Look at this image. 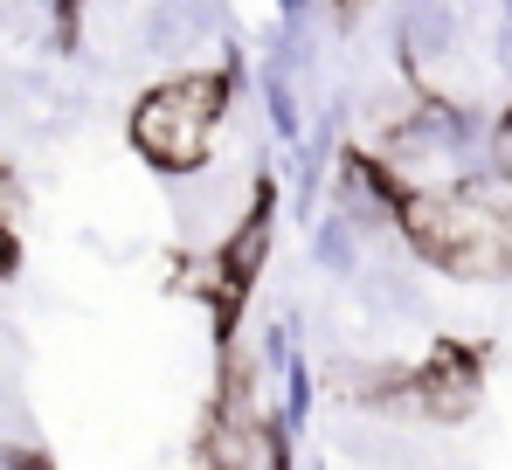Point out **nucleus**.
I'll list each match as a JSON object with an SVG mask.
<instances>
[{
  "mask_svg": "<svg viewBox=\"0 0 512 470\" xmlns=\"http://www.w3.org/2000/svg\"><path fill=\"white\" fill-rule=\"evenodd\" d=\"M388 42L402 49V70L416 90H443V70L464 56V7L457 0H395Z\"/></svg>",
  "mask_w": 512,
  "mask_h": 470,
  "instance_id": "obj_4",
  "label": "nucleus"
},
{
  "mask_svg": "<svg viewBox=\"0 0 512 470\" xmlns=\"http://www.w3.org/2000/svg\"><path fill=\"white\" fill-rule=\"evenodd\" d=\"M215 70H222V83H229V97H243V90L256 83V63H250V49L236 42V28H229V42L215 49Z\"/></svg>",
  "mask_w": 512,
  "mask_h": 470,
  "instance_id": "obj_10",
  "label": "nucleus"
},
{
  "mask_svg": "<svg viewBox=\"0 0 512 470\" xmlns=\"http://www.w3.org/2000/svg\"><path fill=\"white\" fill-rule=\"evenodd\" d=\"M256 97H263V125H270V139L291 153V146H305V97H298V77L284 70V63H256Z\"/></svg>",
  "mask_w": 512,
  "mask_h": 470,
  "instance_id": "obj_8",
  "label": "nucleus"
},
{
  "mask_svg": "<svg viewBox=\"0 0 512 470\" xmlns=\"http://www.w3.org/2000/svg\"><path fill=\"white\" fill-rule=\"evenodd\" d=\"M464 180H471V187H478V194H485V201H492V208H499V215L512 222V166H492V159H478Z\"/></svg>",
  "mask_w": 512,
  "mask_h": 470,
  "instance_id": "obj_11",
  "label": "nucleus"
},
{
  "mask_svg": "<svg viewBox=\"0 0 512 470\" xmlns=\"http://www.w3.org/2000/svg\"><path fill=\"white\" fill-rule=\"evenodd\" d=\"M492 77L506 83V97H512V21H499V35H492Z\"/></svg>",
  "mask_w": 512,
  "mask_h": 470,
  "instance_id": "obj_12",
  "label": "nucleus"
},
{
  "mask_svg": "<svg viewBox=\"0 0 512 470\" xmlns=\"http://www.w3.org/2000/svg\"><path fill=\"white\" fill-rule=\"evenodd\" d=\"M499 21H512V0H499Z\"/></svg>",
  "mask_w": 512,
  "mask_h": 470,
  "instance_id": "obj_15",
  "label": "nucleus"
},
{
  "mask_svg": "<svg viewBox=\"0 0 512 470\" xmlns=\"http://www.w3.org/2000/svg\"><path fill=\"white\" fill-rule=\"evenodd\" d=\"M478 401H485V353L464 339H429L423 360L402 381V415L429 429H457Z\"/></svg>",
  "mask_w": 512,
  "mask_h": 470,
  "instance_id": "obj_3",
  "label": "nucleus"
},
{
  "mask_svg": "<svg viewBox=\"0 0 512 470\" xmlns=\"http://www.w3.org/2000/svg\"><path fill=\"white\" fill-rule=\"evenodd\" d=\"M402 249L423 256L429 270H443V277H464V284L512 277V222L471 180L409 194L402 201Z\"/></svg>",
  "mask_w": 512,
  "mask_h": 470,
  "instance_id": "obj_1",
  "label": "nucleus"
},
{
  "mask_svg": "<svg viewBox=\"0 0 512 470\" xmlns=\"http://www.w3.org/2000/svg\"><path fill=\"white\" fill-rule=\"evenodd\" d=\"M360 305L374 318H402V325H423L429 318V291L395 263V256H367V270H360Z\"/></svg>",
  "mask_w": 512,
  "mask_h": 470,
  "instance_id": "obj_6",
  "label": "nucleus"
},
{
  "mask_svg": "<svg viewBox=\"0 0 512 470\" xmlns=\"http://www.w3.org/2000/svg\"><path fill=\"white\" fill-rule=\"evenodd\" d=\"M367 235L346 222L340 208H326L319 222H312V270L319 277H333V284H360V270H367Z\"/></svg>",
  "mask_w": 512,
  "mask_h": 470,
  "instance_id": "obj_7",
  "label": "nucleus"
},
{
  "mask_svg": "<svg viewBox=\"0 0 512 470\" xmlns=\"http://www.w3.org/2000/svg\"><path fill=\"white\" fill-rule=\"evenodd\" d=\"M506 111H512V104H506Z\"/></svg>",
  "mask_w": 512,
  "mask_h": 470,
  "instance_id": "obj_16",
  "label": "nucleus"
},
{
  "mask_svg": "<svg viewBox=\"0 0 512 470\" xmlns=\"http://www.w3.org/2000/svg\"><path fill=\"white\" fill-rule=\"evenodd\" d=\"M312 408H319V367H312L305 346H298L291 367H284V381H277V415H284V436H291V443L312 429Z\"/></svg>",
  "mask_w": 512,
  "mask_h": 470,
  "instance_id": "obj_9",
  "label": "nucleus"
},
{
  "mask_svg": "<svg viewBox=\"0 0 512 470\" xmlns=\"http://www.w3.org/2000/svg\"><path fill=\"white\" fill-rule=\"evenodd\" d=\"M229 111H236V97H229V83H222L215 63H208V70H173V77H160L132 104L125 139H132V153L146 159L153 173L194 180V173L208 166V153H215Z\"/></svg>",
  "mask_w": 512,
  "mask_h": 470,
  "instance_id": "obj_2",
  "label": "nucleus"
},
{
  "mask_svg": "<svg viewBox=\"0 0 512 470\" xmlns=\"http://www.w3.org/2000/svg\"><path fill=\"white\" fill-rule=\"evenodd\" d=\"M215 35V0H146V21H139V49L146 56H187Z\"/></svg>",
  "mask_w": 512,
  "mask_h": 470,
  "instance_id": "obj_5",
  "label": "nucleus"
},
{
  "mask_svg": "<svg viewBox=\"0 0 512 470\" xmlns=\"http://www.w3.org/2000/svg\"><path fill=\"white\" fill-rule=\"evenodd\" d=\"M270 7H277V21H319L326 0H270Z\"/></svg>",
  "mask_w": 512,
  "mask_h": 470,
  "instance_id": "obj_13",
  "label": "nucleus"
},
{
  "mask_svg": "<svg viewBox=\"0 0 512 470\" xmlns=\"http://www.w3.org/2000/svg\"><path fill=\"white\" fill-rule=\"evenodd\" d=\"M14 263H21V249H14V229H7V222H0V284H7V277H14Z\"/></svg>",
  "mask_w": 512,
  "mask_h": 470,
  "instance_id": "obj_14",
  "label": "nucleus"
}]
</instances>
